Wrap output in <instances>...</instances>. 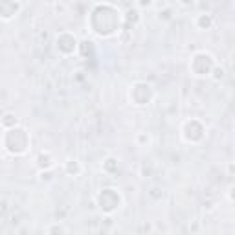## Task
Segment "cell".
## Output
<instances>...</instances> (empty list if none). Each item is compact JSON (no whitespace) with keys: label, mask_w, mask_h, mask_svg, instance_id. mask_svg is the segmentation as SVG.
Here are the masks:
<instances>
[{"label":"cell","mask_w":235,"mask_h":235,"mask_svg":"<svg viewBox=\"0 0 235 235\" xmlns=\"http://www.w3.org/2000/svg\"><path fill=\"white\" fill-rule=\"evenodd\" d=\"M11 118H15V116H13V114H6V116H4V119H2V123H4V127H7L9 123H13V125L17 123V119H11Z\"/></svg>","instance_id":"obj_1"}]
</instances>
